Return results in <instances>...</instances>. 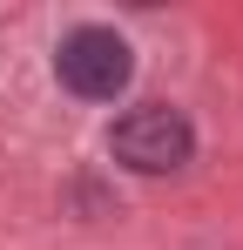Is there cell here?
I'll return each instance as SVG.
<instances>
[{
    "label": "cell",
    "mask_w": 243,
    "mask_h": 250,
    "mask_svg": "<svg viewBox=\"0 0 243 250\" xmlns=\"http://www.w3.org/2000/svg\"><path fill=\"white\" fill-rule=\"evenodd\" d=\"M54 75L81 102H115L122 88H128V75H135V54H128V41H122L115 27H75V34H61V47H54Z\"/></svg>",
    "instance_id": "2"
},
{
    "label": "cell",
    "mask_w": 243,
    "mask_h": 250,
    "mask_svg": "<svg viewBox=\"0 0 243 250\" xmlns=\"http://www.w3.org/2000/svg\"><path fill=\"white\" fill-rule=\"evenodd\" d=\"M108 149H115L122 169H135V176H169V169H182L196 156V128L182 108H169V102H142V108H128L115 128H108Z\"/></svg>",
    "instance_id": "1"
}]
</instances>
